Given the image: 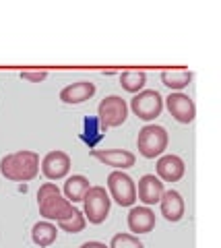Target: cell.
<instances>
[{
    "mask_svg": "<svg viewBox=\"0 0 221 248\" xmlns=\"http://www.w3.org/2000/svg\"><path fill=\"white\" fill-rule=\"evenodd\" d=\"M145 83H147V73L145 71H124L120 75L122 89L128 93H134V95L145 89Z\"/></svg>",
    "mask_w": 221,
    "mask_h": 248,
    "instance_id": "obj_19",
    "label": "cell"
},
{
    "mask_svg": "<svg viewBox=\"0 0 221 248\" xmlns=\"http://www.w3.org/2000/svg\"><path fill=\"white\" fill-rule=\"evenodd\" d=\"M71 172V155L64 151H50L45 157L42 159V174L48 178L50 182L56 180H64Z\"/></svg>",
    "mask_w": 221,
    "mask_h": 248,
    "instance_id": "obj_9",
    "label": "cell"
},
{
    "mask_svg": "<svg viewBox=\"0 0 221 248\" xmlns=\"http://www.w3.org/2000/svg\"><path fill=\"white\" fill-rule=\"evenodd\" d=\"M83 215L89 223L93 226H100L108 219L110 215V207H112V199L108 195V190L103 186H91L83 197Z\"/></svg>",
    "mask_w": 221,
    "mask_h": 248,
    "instance_id": "obj_4",
    "label": "cell"
},
{
    "mask_svg": "<svg viewBox=\"0 0 221 248\" xmlns=\"http://www.w3.org/2000/svg\"><path fill=\"white\" fill-rule=\"evenodd\" d=\"M155 172L162 182H178V180H182V176H184L186 166H184V161H182V157L170 153V155L157 157Z\"/></svg>",
    "mask_w": 221,
    "mask_h": 248,
    "instance_id": "obj_12",
    "label": "cell"
},
{
    "mask_svg": "<svg viewBox=\"0 0 221 248\" xmlns=\"http://www.w3.org/2000/svg\"><path fill=\"white\" fill-rule=\"evenodd\" d=\"M108 195L120 207H134L136 203V184L131 176L122 170H114L108 174Z\"/></svg>",
    "mask_w": 221,
    "mask_h": 248,
    "instance_id": "obj_5",
    "label": "cell"
},
{
    "mask_svg": "<svg viewBox=\"0 0 221 248\" xmlns=\"http://www.w3.org/2000/svg\"><path fill=\"white\" fill-rule=\"evenodd\" d=\"M37 209H40V215L45 221H56V223L68 219L77 211V207L68 203L54 182H44L40 186V190H37Z\"/></svg>",
    "mask_w": 221,
    "mask_h": 248,
    "instance_id": "obj_2",
    "label": "cell"
},
{
    "mask_svg": "<svg viewBox=\"0 0 221 248\" xmlns=\"http://www.w3.org/2000/svg\"><path fill=\"white\" fill-rule=\"evenodd\" d=\"M167 143H170L167 130L159 124H145L139 130V137H136V149L147 159L162 157L163 151L167 149Z\"/></svg>",
    "mask_w": 221,
    "mask_h": 248,
    "instance_id": "obj_3",
    "label": "cell"
},
{
    "mask_svg": "<svg viewBox=\"0 0 221 248\" xmlns=\"http://www.w3.org/2000/svg\"><path fill=\"white\" fill-rule=\"evenodd\" d=\"M91 155L102 161L103 166H110L114 170H128L136 164V155L126 149H91Z\"/></svg>",
    "mask_w": 221,
    "mask_h": 248,
    "instance_id": "obj_10",
    "label": "cell"
},
{
    "mask_svg": "<svg viewBox=\"0 0 221 248\" xmlns=\"http://www.w3.org/2000/svg\"><path fill=\"white\" fill-rule=\"evenodd\" d=\"M128 118V104L120 95H108L103 97L97 106V122L102 130L122 126Z\"/></svg>",
    "mask_w": 221,
    "mask_h": 248,
    "instance_id": "obj_6",
    "label": "cell"
},
{
    "mask_svg": "<svg viewBox=\"0 0 221 248\" xmlns=\"http://www.w3.org/2000/svg\"><path fill=\"white\" fill-rule=\"evenodd\" d=\"M163 195V182L159 180L155 174H145L139 178L136 184V199L141 201L145 207H153L162 201Z\"/></svg>",
    "mask_w": 221,
    "mask_h": 248,
    "instance_id": "obj_11",
    "label": "cell"
},
{
    "mask_svg": "<svg viewBox=\"0 0 221 248\" xmlns=\"http://www.w3.org/2000/svg\"><path fill=\"white\" fill-rule=\"evenodd\" d=\"M110 248H145V244L139 240V236L133 234H116L112 238Z\"/></svg>",
    "mask_w": 221,
    "mask_h": 248,
    "instance_id": "obj_21",
    "label": "cell"
},
{
    "mask_svg": "<svg viewBox=\"0 0 221 248\" xmlns=\"http://www.w3.org/2000/svg\"><path fill=\"white\" fill-rule=\"evenodd\" d=\"M190 81H192V73H190L188 68H184V66L165 68V71H162V83L172 91L186 89L190 85Z\"/></svg>",
    "mask_w": 221,
    "mask_h": 248,
    "instance_id": "obj_17",
    "label": "cell"
},
{
    "mask_svg": "<svg viewBox=\"0 0 221 248\" xmlns=\"http://www.w3.org/2000/svg\"><path fill=\"white\" fill-rule=\"evenodd\" d=\"M128 230L133 232V236H141V234H149L155 228V213L151 211V207H131L126 217Z\"/></svg>",
    "mask_w": 221,
    "mask_h": 248,
    "instance_id": "obj_13",
    "label": "cell"
},
{
    "mask_svg": "<svg viewBox=\"0 0 221 248\" xmlns=\"http://www.w3.org/2000/svg\"><path fill=\"white\" fill-rule=\"evenodd\" d=\"M163 104L172 118L180 124H190L196 118V106L192 102V97L182 91H172L170 95L163 99Z\"/></svg>",
    "mask_w": 221,
    "mask_h": 248,
    "instance_id": "obj_8",
    "label": "cell"
},
{
    "mask_svg": "<svg viewBox=\"0 0 221 248\" xmlns=\"http://www.w3.org/2000/svg\"><path fill=\"white\" fill-rule=\"evenodd\" d=\"M95 95V83L91 81H77V83H71L60 91V102L66 104V106H77L91 99Z\"/></svg>",
    "mask_w": 221,
    "mask_h": 248,
    "instance_id": "obj_14",
    "label": "cell"
},
{
    "mask_svg": "<svg viewBox=\"0 0 221 248\" xmlns=\"http://www.w3.org/2000/svg\"><path fill=\"white\" fill-rule=\"evenodd\" d=\"M159 209H162V215L167 221L176 223L184 217L186 205H184V199H182L180 192L172 188V190H163L162 201H159Z\"/></svg>",
    "mask_w": 221,
    "mask_h": 248,
    "instance_id": "obj_15",
    "label": "cell"
},
{
    "mask_svg": "<svg viewBox=\"0 0 221 248\" xmlns=\"http://www.w3.org/2000/svg\"><path fill=\"white\" fill-rule=\"evenodd\" d=\"M56 238H58V228L52 221H45V219L37 221L31 228V240H33V244L40 246V248L52 246L56 242Z\"/></svg>",
    "mask_w": 221,
    "mask_h": 248,
    "instance_id": "obj_18",
    "label": "cell"
},
{
    "mask_svg": "<svg viewBox=\"0 0 221 248\" xmlns=\"http://www.w3.org/2000/svg\"><path fill=\"white\" fill-rule=\"evenodd\" d=\"M0 174L11 182H31L40 174V155L29 149L4 155L0 159Z\"/></svg>",
    "mask_w": 221,
    "mask_h": 248,
    "instance_id": "obj_1",
    "label": "cell"
},
{
    "mask_svg": "<svg viewBox=\"0 0 221 248\" xmlns=\"http://www.w3.org/2000/svg\"><path fill=\"white\" fill-rule=\"evenodd\" d=\"M21 79L29 83H42L48 79V71H21Z\"/></svg>",
    "mask_w": 221,
    "mask_h": 248,
    "instance_id": "obj_22",
    "label": "cell"
},
{
    "mask_svg": "<svg viewBox=\"0 0 221 248\" xmlns=\"http://www.w3.org/2000/svg\"><path fill=\"white\" fill-rule=\"evenodd\" d=\"M91 188V184L85 176H81V174H73V176H68L66 180H64V186H62V195L64 199L68 201V203H81L83 197H85V192Z\"/></svg>",
    "mask_w": 221,
    "mask_h": 248,
    "instance_id": "obj_16",
    "label": "cell"
},
{
    "mask_svg": "<svg viewBox=\"0 0 221 248\" xmlns=\"http://www.w3.org/2000/svg\"><path fill=\"white\" fill-rule=\"evenodd\" d=\"M131 110L139 120L153 122L163 112V97L155 89H143L131 99Z\"/></svg>",
    "mask_w": 221,
    "mask_h": 248,
    "instance_id": "obj_7",
    "label": "cell"
},
{
    "mask_svg": "<svg viewBox=\"0 0 221 248\" xmlns=\"http://www.w3.org/2000/svg\"><path fill=\"white\" fill-rule=\"evenodd\" d=\"M79 248H110V246H108V244H103V242H97V240H89V242L81 244Z\"/></svg>",
    "mask_w": 221,
    "mask_h": 248,
    "instance_id": "obj_23",
    "label": "cell"
},
{
    "mask_svg": "<svg viewBox=\"0 0 221 248\" xmlns=\"http://www.w3.org/2000/svg\"><path fill=\"white\" fill-rule=\"evenodd\" d=\"M87 226V219H85V215H83V211H74L68 219L64 221H58L56 223V228H60L62 232H68V234H79V232H83Z\"/></svg>",
    "mask_w": 221,
    "mask_h": 248,
    "instance_id": "obj_20",
    "label": "cell"
}]
</instances>
